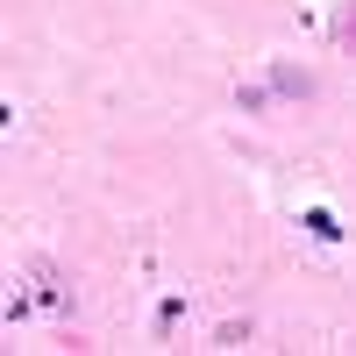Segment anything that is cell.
<instances>
[{
    "label": "cell",
    "mask_w": 356,
    "mask_h": 356,
    "mask_svg": "<svg viewBox=\"0 0 356 356\" xmlns=\"http://www.w3.org/2000/svg\"><path fill=\"white\" fill-rule=\"evenodd\" d=\"M271 86H278L285 100H307V93H314V79H307V72H292V65H278V72H271Z\"/></svg>",
    "instance_id": "obj_2"
},
{
    "label": "cell",
    "mask_w": 356,
    "mask_h": 356,
    "mask_svg": "<svg viewBox=\"0 0 356 356\" xmlns=\"http://www.w3.org/2000/svg\"><path fill=\"white\" fill-rule=\"evenodd\" d=\"M29 278H36V307H43L50 321H65V307H72V285H65V271H57L50 257H29Z\"/></svg>",
    "instance_id": "obj_1"
},
{
    "label": "cell",
    "mask_w": 356,
    "mask_h": 356,
    "mask_svg": "<svg viewBox=\"0 0 356 356\" xmlns=\"http://www.w3.org/2000/svg\"><path fill=\"white\" fill-rule=\"evenodd\" d=\"M335 43H342V57H356V0L335 15Z\"/></svg>",
    "instance_id": "obj_3"
}]
</instances>
